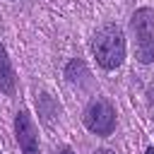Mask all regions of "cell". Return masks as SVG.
I'll return each instance as SVG.
<instances>
[{
  "mask_svg": "<svg viewBox=\"0 0 154 154\" xmlns=\"http://www.w3.org/2000/svg\"><path fill=\"white\" fill-rule=\"evenodd\" d=\"M0 91L2 94L14 91V70H12V63H10L7 51H5L2 43H0Z\"/></svg>",
  "mask_w": 154,
  "mask_h": 154,
  "instance_id": "obj_5",
  "label": "cell"
},
{
  "mask_svg": "<svg viewBox=\"0 0 154 154\" xmlns=\"http://www.w3.org/2000/svg\"><path fill=\"white\" fill-rule=\"evenodd\" d=\"M94 154H113V152H108V149H99V152H94Z\"/></svg>",
  "mask_w": 154,
  "mask_h": 154,
  "instance_id": "obj_8",
  "label": "cell"
},
{
  "mask_svg": "<svg viewBox=\"0 0 154 154\" xmlns=\"http://www.w3.org/2000/svg\"><path fill=\"white\" fill-rule=\"evenodd\" d=\"M84 125L96 135H111L116 128V111L106 99H91L84 108Z\"/></svg>",
  "mask_w": 154,
  "mask_h": 154,
  "instance_id": "obj_3",
  "label": "cell"
},
{
  "mask_svg": "<svg viewBox=\"0 0 154 154\" xmlns=\"http://www.w3.org/2000/svg\"><path fill=\"white\" fill-rule=\"evenodd\" d=\"M152 99H154V84H152Z\"/></svg>",
  "mask_w": 154,
  "mask_h": 154,
  "instance_id": "obj_10",
  "label": "cell"
},
{
  "mask_svg": "<svg viewBox=\"0 0 154 154\" xmlns=\"http://www.w3.org/2000/svg\"><path fill=\"white\" fill-rule=\"evenodd\" d=\"M14 135L24 154H38V132L29 111H19L14 118Z\"/></svg>",
  "mask_w": 154,
  "mask_h": 154,
  "instance_id": "obj_4",
  "label": "cell"
},
{
  "mask_svg": "<svg viewBox=\"0 0 154 154\" xmlns=\"http://www.w3.org/2000/svg\"><path fill=\"white\" fill-rule=\"evenodd\" d=\"M144 154H154V147H149V149H147V152H144Z\"/></svg>",
  "mask_w": 154,
  "mask_h": 154,
  "instance_id": "obj_9",
  "label": "cell"
},
{
  "mask_svg": "<svg viewBox=\"0 0 154 154\" xmlns=\"http://www.w3.org/2000/svg\"><path fill=\"white\" fill-rule=\"evenodd\" d=\"M77 75H87V70H84V63H82V60H72V63L67 65V77H70V82H77V79H79Z\"/></svg>",
  "mask_w": 154,
  "mask_h": 154,
  "instance_id": "obj_6",
  "label": "cell"
},
{
  "mask_svg": "<svg viewBox=\"0 0 154 154\" xmlns=\"http://www.w3.org/2000/svg\"><path fill=\"white\" fill-rule=\"evenodd\" d=\"M91 51H94L96 63L103 70H116L125 58V38H123L120 26L103 24L101 29H96L94 41H91Z\"/></svg>",
  "mask_w": 154,
  "mask_h": 154,
  "instance_id": "obj_1",
  "label": "cell"
},
{
  "mask_svg": "<svg viewBox=\"0 0 154 154\" xmlns=\"http://www.w3.org/2000/svg\"><path fill=\"white\" fill-rule=\"evenodd\" d=\"M55 154H75V152H72V149H70V147H60V149H58V152H55Z\"/></svg>",
  "mask_w": 154,
  "mask_h": 154,
  "instance_id": "obj_7",
  "label": "cell"
},
{
  "mask_svg": "<svg viewBox=\"0 0 154 154\" xmlns=\"http://www.w3.org/2000/svg\"><path fill=\"white\" fill-rule=\"evenodd\" d=\"M132 31H135V51L140 63L154 60V12L149 7H140L132 14Z\"/></svg>",
  "mask_w": 154,
  "mask_h": 154,
  "instance_id": "obj_2",
  "label": "cell"
}]
</instances>
